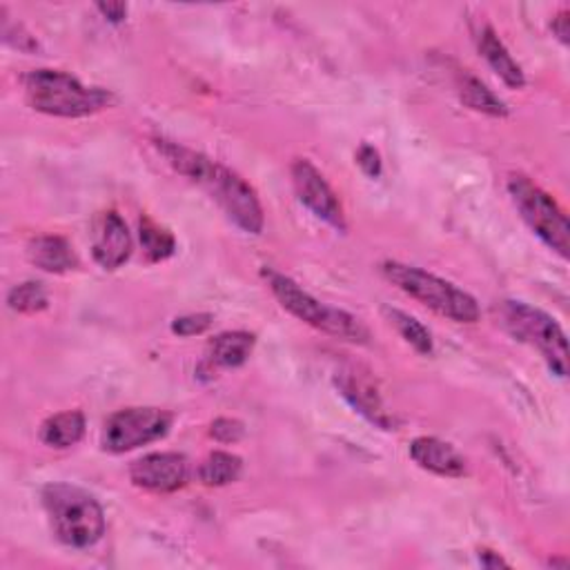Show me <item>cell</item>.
Here are the masks:
<instances>
[{
  "mask_svg": "<svg viewBox=\"0 0 570 570\" xmlns=\"http://www.w3.org/2000/svg\"><path fill=\"white\" fill-rule=\"evenodd\" d=\"M156 150L178 174L206 187L210 197L228 214V219L234 221L243 232L261 234L264 208L257 193L249 187L247 181H243L239 174L223 167L221 163L174 141L159 139Z\"/></svg>",
  "mask_w": 570,
  "mask_h": 570,
  "instance_id": "6da1fadb",
  "label": "cell"
},
{
  "mask_svg": "<svg viewBox=\"0 0 570 570\" xmlns=\"http://www.w3.org/2000/svg\"><path fill=\"white\" fill-rule=\"evenodd\" d=\"M43 505L58 542L70 548H90L105 535L101 503L83 488L49 484L43 488Z\"/></svg>",
  "mask_w": 570,
  "mask_h": 570,
  "instance_id": "7a4b0ae2",
  "label": "cell"
},
{
  "mask_svg": "<svg viewBox=\"0 0 570 570\" xmlns=\"http://www.w3.org/2000/svg\"><path fill=\"white\" fill-rule=\"evenodd\" d=\"M27 103L43 114L60 118H81L105 109L112 94L88 88L77 77L58 70H36L25 77Z\"/></svg>",
  "mask_w": 570,
  "mask_h": 570,
  "instance_id": "3957f363",
  "label": "cell"
},
{
  "mask_svg": "<svg viewBox=\"0 0 570 570\" xmlns=\"http://www.w3.org/2000/svg\"><path fill=\"white\" fill-rule=\"evenodd\" d=\"M384 277L397 286L408 296L417 299L432 312L446 316L457 324H477L479 322V305L477 301L460 290L455 283L439 279L437 275H430L421 268H412L399 261H386L382 266Z\"/></svg>",
  "mask_w": 570,
  "mask_h": 570,
  "instance_id": "277c9868",
  "label": "cell"
},
{
  "mask_svg": "<svg viewBox=\"0 0 570 570\" xmlns=\"http://www.w3.org/2000/svg\"><path fill=\"white\" fill-rule=\"evenodd\" d=\"M266 277L272 294L292 316H296L299 322L352 344H365L370 339L368 328L357 319V316L316 301L312 294H307L301 286H296L290 277L281 272L268 270Z\"/></svg>",
  "mask_w": 570,
  "mask_h": 570,
  "instance_id": "5b68a950",
  "label": "cell"
},
{
  "mask_svg": "<svg viewBox=\"0 0 570 570\" xmlns=\"http://www.w3.org/2000/svg\"><path fill=\"white\" fill-rule=\"evenodd\" d=\"M501 324L517 341L537 348L557 376L568 374V341L552 316L524 301H505Z\"/></svg>",
  "mask_w": 570,
  "mask_h": 570,
  "instance_id": "8992f818",
  "label": "cell"
},
{
  "mask_svg": "<svg viewBox=\"0 0 570 570\" xmlns=\"http://www.w3.org/2000/svg\"><path fill=\"white\" fill-rule=\"evenodd\" d=\"M509 193L531 230L566 259L570 247V225L557 201L522 174H513L509 178Z\"/></svg>",
  "mask_w": 570,
  "mask_h": 570,
  "instance_id": "52a82bcc",
  "label": "cell"
},
{
  "mask_svg": "<svg viewBox=\"0 0 570 570\" xmlns=\"http://www.w3.org/2000/svg\"><path fill=\"white\" fill-rule=\"evenodd\" d=\"M172 428V415L159 408H128L114 412L103 428L101 446L105 453L120 455L165 437Z\"/></svg>",
  "mask_w": 570,
  "mask_h": 570,
  "instance_id": "ba28073f",
  "label": "cell"
},
{
  "mask_svg": "<svg viewBox=\"0 0 570 570\" xmlns=\"http://www.w3.org/2000/svg\"><path fill=\"white\" fill-rule=\"evenodd\" d=\"M292 185L299 201L322 221L339 232H346V214L341 201L324 174L316 170L307 159H296L290 167Z\"/></svg>",
  "mask_w": 570,
  "mask_h": 570,
  "instance_id": "9c48e42d",
  "label": "cell"
},
{
  "mask_svg": "<svg viewBox=\"0 0 570 570\" xmlns=\"http://www.w3.org/2000/svg\"><path fill=\"white\" fill-rule=\"evenodd\" d=\"M130 479L150 492H174L187 481V462L178 453H152L130 466Z\"/></svg>",
  "mask_w": 570,
  "mask_h": 570,
  "instance_id": "30bf717a",
  "label": "cell"
},
{
  "mask_svg": "<svg viewBox=\"0 0 570 570\" xmlns=\"http://www.w3.org/2000/svg\"><path fill=\"white\" fill-rule=\"evenodd\" d=\"M92 255L103 270H118L132 255V236L118 212H103L94 221Z\"/></svg>",
  "mask_w": 570,
  "mask_h": 570,
  "instance_id": "8fae6325",
  "label": "cell"
},
{
  "mask_svg": "<svg viewBox=\"0 0 570 570\" xmlns=\"http://www.w3.org/2000/svg\"><path fill=\"white\" fill-rule=\"evenodd\" d=\"M337 386H339L341 395L352 404L354 410H359L363 417H368L379 428H386V430L393 428L395 430V419L386 410L382 397H379L376 388L372 386V382L365 374H361L357 370L341 372L337 376Z\"/></svg>",
  "mask_w": 570,
  "mask_h": 570,
  "instance_id": "7c38bea8",
  "label": "cell"
},
{
  "mask_svg": "<svg viewBox=\"0 0 570 570\" xmlns=\"http://www.w3.org/2000/svg\"><path fill=\"white\" fill-rule=\"evenodd\" d=\"M410 457L419 468L434 473L439 477L455 479V477H464L468 470L466 460L460 455V451L437 437H417L410 443Z\"/></svg>",
  "mask_w": 570,
  "mask_h": 570,
  "instance_id": "4fadbf2b",
  "label": "cell"
},
{
  "mask_svg": "<svg viewBox=\"0 0 570 570\" xmlns=\"http://www.w3.org/2000/svg\"><path fill=\"white\" fill-rule=\"evenodd\" d=\"M477 47L481 56L488 60V66L497 72V77L513 90H522L526 85V77L522 68L517 66V60L511 56V51L505 49L497 32L488 25H484L477 34Z\"/></svg>",
  "mask_w": 570,
  "mask_h": 570,
  "instance_id": "5bb4252c",
  "label": "cell"
},
{
  "mask_svg": "<svg viewBox=\"0 0 570 570\" xmlns=\"http://www.w3.org/2000/svg\"><path fill=\"white\" fill-rule=\"evenodd\" d=\"M30 261L43 272L62 275L79 268V257L62 236H38L27 245Z\"/></svg>",
  "mask_w": 570,
  "mask_h": 570,
  "instance_id": "9a60e30c",
  "label": "cell"
},
{
  "mask_svg": "<svg viewBox=\"0 0 570 570\" xmlns=\"http://www.w3.org/2000/svg\"><path fill=\"white\" fill-rule=\"evenodd\" d=\"M85 434V415L81 410H68L49 417L40 428L43 443L58 451L77 446Z\"/></svg>",
  "mask_w": 570,
  "mask_h": 570,
  "instance_id": "2e32d148",
  "label": "cell"
},
{
  "mask_svg": "<svg viewBox=\"0 0 570 570\" xmlns=\"http://www.w3.org/2000/svg\"><path fill=\"white\" fill-rule=\"evenodd\" d=\"M255 350V335L249 333H223L208 348V363L221 368L243 365Z\"/></svg>",
  "mask_w": 570,
  "mask_h": 570,
  "instance_id": "e0dca14e",
  "label": "cell"
},
{
  "mask_svg": "<svg viewBox=\"0 0 570 570\" xmlns=\"http://www.w3.org/2000/svg\"><path fill=\"white\" fill-rule=\"evenodd\" d=\"M457 90H460V98L464 101V105H468L475 112H481V114H488V116H505V114H509V107L503 105V101L499 96H495L479 79H475L466 72L460 77Z\"/></svg>",
  "mask_w": 570,
  "mask_h": 570,
  "instance_id": "ac0fdd59",
  "label": "cell"
},
{
  "mask_svg": "<svg viewBox=\"0 0 570 570\" xmlns=\"http://www.w3.org/2000/svg\"><path fill=\"white\" fill-rule=\"evenodd\" d=\"M241 470H243L241 457H236L232 453L217 451L201 464L199 479H201L203 486L219 488V486H228V484L236 481L241 477Z\"/></svg>",
  "mask_w": 570,
  "mask_h": 570,
  "instance_id": "d6986e66",
  "label": "cell"
},
{
  "mask_svg": "<svg viewBox=\"0 0 570 570\" xmlns=\"http://www.w3.org/2000/svg\"><path fill=\"white\" fill-rule=\"evenodd\" d=\"M139 234H141L143 252H146V257L150 261L159 264V261H165V259H170L174 255V249H176L174 236L165 228L156 225L154 221L143 219Z\"/></svg>",
  "mask_w": 570,
  "mask_h": 570,
  "instance_id": "ffe728a7",
  "label": "cell"
},
{
  "mask_svg": "<svg viewBox=\"0 0 570 570\" xmlns=\"http://www.w3.org/2000/svg\"><path fill=\"white\" fill-rule=\"evenodd\" d=\"M386 314H388V319H391V324L399 330V335L419 352V354H430L432 352V337H430V333H428V328L421 324V322H417L415 316H410V314H406V312H402V310H386Z\"/></svg>",
  "mask_w": 570,
  "mask_h": 570,
  "instance_id": "44dd1931",
  "label": "cell"
},
{
  "mask_svg": "<svg viewBox=\"0 0 570 570\" xmlns=\"http://www.w3.org/2000/svg\"><path fill=\"white\" fill-rule=\"evenodd\" d=\"M8 303L16 312L34 314V312H40V310L47 307V292H45V288L40 283L27 281V283H21V286L10 290Z\"/></svg>",
  "mask_w": 570,
  "mask_h": 570,
  "instance_id": "7402d4cb",
  "label": "cell"
},
{
  "mask_svg": "<svg viewBox=\"0 0 570 570\" xmlns=\"http://www.w3.org/2000/svg\"><path fill=\"white\" fill-rule=\"evenodd\" d=\"M214 322V316L210 312H197V314H185V316H176L172 322V333L178 337H195V335H203Z\"/></svg>",
  "mask_w": 570,
  "mask_h": 570,
  "instance_id": "603a6c76",
  "label": "cell"
},
{
  "mask_svg": "<svg viewBox=\"0 0 570 570\" xmlns=\"http://www.w3.org/2000/svg\"><path fill=\"white\" fill-rule=\"evenodd\" d=\"M210 434L219 441V443H236L243 439L245 434V426L239 419H230V417H221L210 426Z\"/></svg>",
  "mask_w": 570,
  "mask_h": 570,
  "instance_id": "cb8c5ba5",
  "label": "cell"
},
{
  "mask_svg": "<svg viewBox=\"0 0 570 570\" xmlns=\"http://www.w3.org/2000/svg\"><path fill=\"white\" fill-rule=\"evenodd\" d=\"M357 163L372 178H376L379 174H382V156H379V152L372 146H361L359 148Z\"/></svg>",
  "mask_w": 570,
  "mask_h": 570,
  "instance_id": "d4e9b609",
  "label": "cell"
},
{
  "mask_svg": "<svg viewBox=\"0 0 570 570\" xmlns=\"http://www.w3.org/2000/svg\"><path fill=\"white\" fill-rule=\"evenodd\" d=\"M96 10L109 21V23H123L128 16V5L125 3H98Z\"/></svg>",
  "mask_w": 570,
  "mask_h": 570,
  "instance_id": "484cf974",
  "label": "cell"
},
{
  "mask_svg": "<svg viewBox=\"0 0 570 570\" xmlns=\"http://www.w3.org/2000/svg\"><path fill=\"white\" fill-rule=\"evenodd\" d=\"M552 32L563 45L568 43V12H561L557 19H552Z\"/></svg>",
  "mask_w": 570,
  "mask_h": 570,
  "instance_id": "4316f807",
  "label": "cell"
},
{
  "mask_svg": "<svg viewBox=\"0 0 570 570\" xmlns=\"http://www.w3.org/2000/svg\"><path fill=\"white\" fill-rule=\"evenodd\" d=\"M479 561H481V566H486V568H499V566H509L505 563L497 552H492V550H481V555H479Z\"/></svg>",
  "mask_w": 570,
  "mask_h": 570,
  "instance_id": "83f0119b",
  "label": "cell"
}]
</instances>
